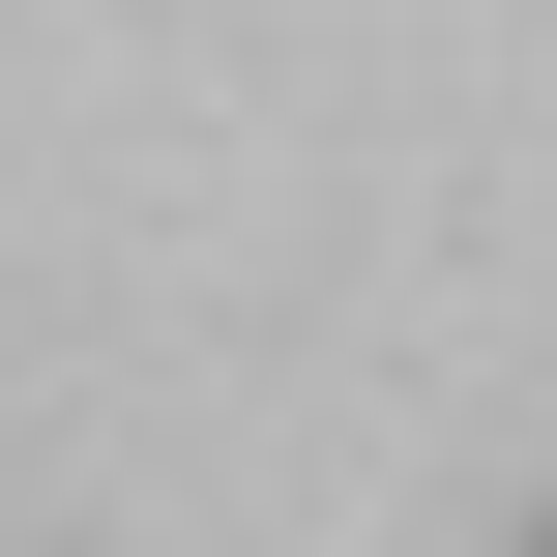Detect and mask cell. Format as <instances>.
<instances>
[{
  "label": "cell",
  "instance_id": "1",
  "mask_svg": "<svg viewBox=\"0 0 557 557\" xmlns=\"http://www.w3.org/2000/svg\"><path fill=\"white\" fill-rule=\"evenodd\" d=\"M529 557H557V529H529Z\"/></svg>",
  "mask_w": 557,
  "mask_h": 557
}]
</instances>
